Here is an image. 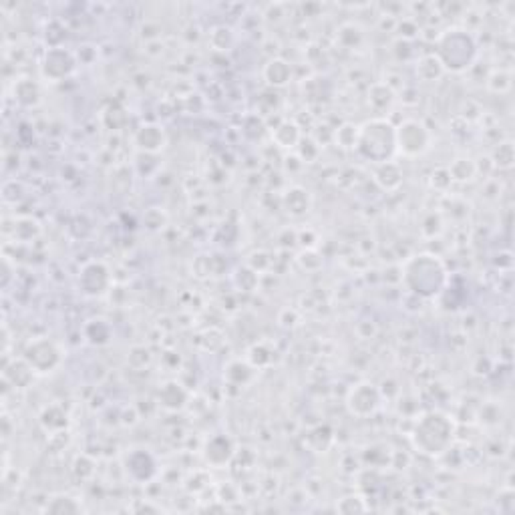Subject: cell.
<instances>
[{
    "label": "cell",
    "mask_w": 515,
    "mask_h": 515,
    "mask_svg": "<svg viewBox=\"0 0 515 515\" xmlns=\"http://www.w3.org/2000/svg\"><path fill=\"white\" fill-rule=\"evenodd\" d=\"M358 129L360 127L346 123L338 131H336V143L344 149H356V141H358Z\"/></svg>",
    "instance_id": "23"
},
{
    "label": "cell",
    "mask_w": 515,
    "mask_h": 515,
    "mask_svg": "<svg viewBox=\"0 0 515 515\" xmlns=\"http://www.w3.org/2000/svg\"><path fill=\"white\" fill-rule=\"evenodd\" d=\"M310 204H312V199H310L308 192L302 189V187H292L284 195V206H286V212L290 216H296L298 218V216L308 214Z\"/></svg>",
    "instance_id": "13"
},
{
    "label": "cell",
    "mask_w": 515,
    "mask_h": 515,
    "mask_svg": "<svg viewBox=\"0 0 515 515\" xmlns=\"http://www.w3.org/2000/svg\"><path fill=\"white\" fill-rule=\"evenodd\" d=\"M206 457L207 461L214 463V465H224V463H228L229 459L234 457V445H232V441L224 435L214 437L212 441H207Z\"/></svg>",
    "instance_id": "11"
},
{
    "label": "cell",
    "mask_w": 515,
    "mask_h": 515,
    "mask_svg": "<svg viewBox=\"0 0 515 515\" xmlns=\"http://www.w3.org/2000/svg\"><path fill=\"white\" fill-rule=\"evenodd\" d=\"M135 145L145 153H157L165 145V133L157 125L141 127L135 135Z\"/></svg>",
    "instance_id": "10"
},
{
    "label": "cell",
    "mask_w": 515,
    "mask_h": 515,
    "mask_svg": "<svg viewBox=\"0 0 515 515\" xmlns=\"http://www.w3.org/2000/svg\"><path fill=\"white\" fill-rule=\"evenodd\" d=\"M395 101V93L387 83H375L368 91V103L375 111H385L389 109Z\"/></svg>",
    "instance_id": "16"
},
{
    "label": "cell",
    "mask_w": 515,
    "mask_h": 515,
    "mask_svg": "<svg viewBox=\"0 0 515 515\" xmlns=\"http://www.w3.org/2000/svg\"><path fill=\"white\" fill-rule=\"evenodd\" d=\"M264 77L274 87H284L288 80L292 79V67L284 58H272L264 69Z\"/></svg>",
    "instance_id": "14"
},
{
    "label": "cell",
    "mask_w": 515,
    "mask_h": 515,
    "mask_svg": "<svg viewBox=\"0 0 515 515\" xmlns=\"http://www.w3.org/2000/svg\"><path fill=\"white\" fill-rule=\"evenodd\" d=\"M346 402L356 417H370L380 407V390L370 383H360L348 392Z\"/></svg>",
    "instance_id": "7"
},
{
    "label": "cell",
    "mask_w": 515,
    "mask_h": 515,
    "mask_svg": "<svg viewBox=\"0 0 515 515\" xmlns=\"http://www.w3.org/2000/svg\"><path fill=\"white\" fill-rule=\"evenodd\" d=\"M272 137L274 141L280 145V147H286V149H292L296 147L298 143H300V131H298V127L294 123H290V121H284L282 125L276 127V131L272 133Z\"/></svg>",
    "instance_id": "19"
},
{
    "label": "cell",
    "mask_w": 515,
    "mask_h": 515,
    "mask_svg": "<svg viewBox=\"0 0 515 515\" xmlns=\"http://www.w3.org/2000/svg\"><path fill=\"white\" fill-rule=\"evenodd\" d=\"M487 89L493 93H507L511 89V71H493L487 79Z\"/></svg>",
    "instance_id": "22"
},
{
    "label": "cell",
    "mask_w": 515,
    "mask_h": 515,
    "mask_svg": "<svg viewBox=\"0 0 515 515\" xmlns=\"http://www.w3.org/2000/svg\"><path fill=\"white\" fill-rule=\"evenodd\" d=\"M160 401L165 409L177 411V409H182L185 405V401H187V392L182 389V385H177V383H167V385L161 389Z\"/></svg>",
    "instance_id": "15"
},
{
    "label": "cell",
    "mask_w": 515,
    "mask_h": 515,
    "mask_svg": "<svg viewBox=\"0 0 515 515\" xmlns=\"http://www.w3.org/2000/svg\"><path fill=\"white\" fill-rule=\"evenodd\" d=\"M14 95H16V99L23 105H26V107L36 105L41 101V89H38V85L33 83L31 79L19 80V85L14 87Z\"/></svg>",
    "instance_id": "21"
},
{
    "label": "cell",
    "mask_w": 515,
    "mask_h": 515,
    "mask_svg": "<svg viewBox=\"0 0 515 515\" xmlns=\"http://www.w3.org/2000/svg\"><path fill=\"white\" fill-rule=\"evenodd\" d=\"M402 278L415 294L433 296L445 284V268L437 260V256L421 254V256H412L411 260L405 264Z\"/></svg>",
    "instance_id": "2"
},
{
    "label": "cell",
    "mask_w": 515,
    "mask_h": 515,
    "mask_svg": "<svg viewBox=\"0 0 515 515\" xmlns=\"http://www.w3.org/2000/svg\"><path fill=\"white\" fill-rule=\"evenodd\" d=\"M449 175H451V182H471L475 175H477V163L469 157H457L449 165Z\"/></svg>",
    "instance_id": "17"
},
{
    "label": "cell",
    "mask_w": 515,
    "mask_h": 515,
    "mask_svg": "<svg viewBox=\"0 0 515 515\" xmlns=\"http://www.w3.org/2000/svg\"><path fill=\"white\" fill-rule=\"evenodd\" d=\"M443 73H445V67L437 55H425L417 61V75L423 80L441 79Z\"/></svg>",
    "instance_id": "18"
},
{
    "label": "cell",
    "mask_w": 515,
    "mask_h": 515,
    "mask_svg": "<svg viewBox=\"0 0 515 515\" xmlns=\"http://www.w3.org/2000/svg\"><path fill=\"white\" fill-rule=\"evenodd\" d=\"M453 421L443 412H427L415 427V445L423 453L441 455L453 443Z\"/></svg>",
    "instance_id": "3"
},
{
    "label": "cell",
    "mask_w": 515,
    "mask_h": 515,
    "mask_svg": "<svg viewBox=\"0 0 515 515\" xmlns=\"http://www.w3.org/2000/svg\"><path fill=\"white\" fill-rule=\"evenodd\" d=\"M395 139H397V151L405 157H419L431 149L433 133L419 119H407L401 125L395 127Z\"/></svg>",
    "instance_id": "4"
},
{
    "label": "cell",
    "mask_w": 515,
    "mask_h": 515,
    "mask_svg": "<svg viewBox=\"0 0 515 515\" xmlns=\"http://www.w3.org/2000/svg\"><path fill=\"white\" fill-rule=\"evenodd\" d=\"M24 360L31 365V368L35 373H51L61 363V353H58V348L51 340L41 338V340H35V343H31L26 346Z\"/></svg>",
    "instance_id": "6"
},
{
    "label": "cell",
    "mask_w": 515,
    "mask_h": 515,
    "mask_svg": "<svg viewBox=\"0 0 515 515\" xmlns=\"http://www.w3.org/2000/svg\"><path fill=\"white\" fill-rule=\"evenodd\" d=\"M439 45L449 46V48L453 46V53H449V57H447V55L439 57V61L443 63L445 69L447 67H451V69L455 71L467 69L471 63H473V58H475V53H477L473 36L467 35V31H459V28L441 35Z\"/></svg>",
    "instance_id": "5"
},
{
    "label": "cell",
    "mask_w": 515,
    "mask_h": 515,
    "mask_svg": "<svg viewBox=\"0 0 515 515\" xmlns=\"http://www.w3.org/2000/svg\"><path fill=\"white\" fill-rule=\"evenodd\" d=\"M75 69V58L71 53L55 46L51 53H46L45 63H43V75L51 80L65 79Z\"/></svg>",
    "instance_id": "9"
},
{
    "label": "cell",
    "mask_w": 515,
    "mask_h": 515,
    "mask_svg": "<svg viewBox=\"0 0 515 515\" xmlns=\"http://www.w3.org/2000/svg\"><path fill=\"white\" fill-rule=\"evenodd\" d=\"M55 501H58L61 505L51 504L46 505V511H53V514H75V511H80V505L77 504V499H73L69 495H58L55 497Z\"/></svg>",
    "instance_id": "24"
},
{
    "label": "cell",
    "mask_w": 515,
    "mask_h": 515,
    "mask_svg": "<svg viewBox=\"0 0 515 515\" xmlns=\"http://www.w3.org/2000/svg\"><path fill=\"white\" fill-rule=\"evenodd\" d=\"M515 161L514 153V143L511 141H501L497 143V147L493 151L491 155V165L493 167H499V170H511Z\"/></svg>",
    "instance_id": "20"
},
{
    "label": "cell",
    "mask_w": 515,
    "mask_h": 515,
    "mask_svg": "<svg viewBox=\"0 0 515 515\" xmlns=\"http://www.w3.org/2000/svg\"><path fill=\"white\" fill-rule=\"evenodd\" d=\"M375 180H377V184L380 185L383 189L392 192V189H397V187L401 185L402 173L397 163L385 161V163H378L377 165V170H375Z\"/></svg>",
    "instance_id": "12"
},
{
    "label": "cell",
    "mask_w": 515,
    "mask_h": 515,
    "mask_svg": "<svg viewBox=\"0 0 515 515\" xmlns=\"http://www.w3.org/2000/svg\"><path fill=\"white\" fill-rule=\"evenodd\" d=\"M356 151L373 163L390 161L392 153L397 151L395 127L387 119H373L358 129Z\"/></svg>",
    "instance_id": "1"
},
{
    "label": "cell",
    "mask_w": 515,
    "mask_h": 515,
    "mask_svg": "<svg viewBox=\"0 0 515 515\" xmlns=\"http://www.w3.org/2000/svg\"><path fill=\"white\" fill-rule=\"evenodd\" d=\"M83 292L89 294V296H101L107 292V288L111 284V276L107 266L101 262H91L83 268L79 278Z\"/></svg>",
    "instance_id": "8"
}]
</instances>
